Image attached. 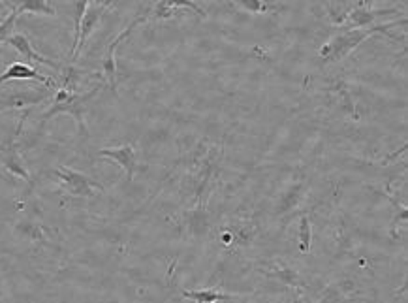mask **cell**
I'll return each instance as SVG.
<instances>
[{
	"label": "cell",
	"mask_w": 408,
	"mask_h": 303,
	"mask_svg": "<svg viewBox=\"0 0 408 303\" xmlns=\"http://www.w3.org/2000/svg\"><path fill=\"white\" fill-rule=\"evenodd\" d=\"M399 23H407V20L401 21H391V23H384V25L377 26H367V29H348V31L335 34L326 45H322L320 57L324 64H335L340 63L343 59L348 57L352 51H356L359 45L363 44L365 40L375 36L378 32L389 34L388 31L399 26Z\"/></svg>",
	"instance_id": "obj_1"
},
{
	"label": "cell",
	"mask_w": 408,
	"mask_h": 303,
	"mask_svg": "<svg viewBox=\"0 0 408 303\" xmlns=\"http://www.w3.org/2000/svg\"><path fill=\"white\" fill-rule=\"evenodd\" d=\"M214 230V240L224 251L228 253H237L241 249L252 245V241L256 240L260 226H258L256 217L252 213H245V215L230 217L226 221L219 224Z\"/></svg>",
	"instance_id": "obj_2"
},
{
	"label": "cell",
	"mask_w": 408,
	"mask_h": 303,
	"mask_svg": "<svg viewBox=\"0 0 408 303\" xmlns=\"http://www.w3.org/2000/svg\"><path fill=\"white\" fill-rule=\"evenodd\" d=\"M100 88L102 85H98V87L91 88L87 93L79 95V93H70V91L61 87L57 93H55V96H53V104H51V108L45 111L42 121L51 119V117H55V115L58 114L70 115V117L77 123V130L81 134V138L87 139L88 128L87 123H85V111H87V104L100 93Z\"/></svg>",
	"instance_id": "obj_3"
},
{
	"label": "cell",
	"mask_w": 408,
	"mask_h": 303,
	"mask_svg": "<svg viewBox=\"0 0 408 303\" xmlns=\"http://www.w3.org/2000/svg\"><path fill=\"white\" fill-rule=\"evenodd\" d=\"M356 238V222L345 211H337L327 224V243L331 249L333 258L339 260L354 249Z\"/></svg>",
	"instance_id": "obj_4"
},
{
	"label": "cell",
	"mask_w": 408,
	"mask_h": 303,
	"mask_svg": "<svg viewBox=\"0 0 408 303\" xmlns=\"http://www.w3.org/2000/svg\"><path fill=\"white\" fill-rule=\"evenodd\" d=\"M308 192H311V181L307 177H299V179L290 181L283 189V192L276 196L275 205L271 209L273 217L278 221H284V224H286L294 217V211H297L299 205L305 202Z\"/></svg>",
	"instance_id": "obj_5"
},
{
	"label": "cell",
	"mask_w": 408,
	"mask_h": 303,
	"mask_svg": "<svg viewBox=\"0 0 408 303\" xmlns=\"http://www.w3.org/2000/svg\"><path fill=\"white\" fill-rule=\"evenodd\" d=\"M367 300H369V294L365 290L363 284L350 275H343L322 288L316 303H350L367 302Z\"/></svg>",
	"instance_id": "obj_6"
},
{
	"label": "cell",
	"mask_w": 408,
	"mask_h": 303,
	"mask_svg": "<svg viewBox=\"0 0 408 303\" xmlns=\"http://www.w3.org/2000/svg\"><path fill=\"white\" fill-rule=\"evenodd\" d=\"M53 173L58 179V185L63 187L64 192L74 196V198H87V200H91V198H95L96 192H104V187L98 181L91 179V177L81 173V171L72 170L68 166H58Z\"/></svg>",
	"instance_id": "obj_7"
},
{
	"label": "cell",
	"mask_w": 408,
	"mask_h": 303,
	"mask_svg": "<svg viewBox=\"0 0 408 303\" xmlns=\"http://www.w3.org/2000/svg\"><path fill=\"white\" fill-rule=\"evenodd\" d=\"M256 272L262 273L264 277H269L273 281H278V283L286 286V288H292L295 292H305L308 288V283L303 279V275L295 267L284 262V260H265V262H260L256 264Z\"/></svg>",
	"instance_id": "obj_8"
},
{
	"label": "cell",
	"mask_w": 408,
	"mask_h": 303,
	"mask_svg": "<svg viewBox=\"0 0 408 303\" xmlns=\"http://www.w3.org/2000/svg\"><path fill=\"white\" fill-rule=\"evenodd\" d=\"M147 17H149V15H139V17H136V20L126 26L125 31L120 32L119 36H117L111 44L107 45L106 55L102 59V77H104V81L107 83V87L111 88L115 95H117V63H115V51H117L119 44H123L139 25H143L145 21H147Z\"/></svg>",
	"instance_id": "obj_9"
},
{
	"label": "cell",
	"mask_w": 408,
	"mask_h": 303,
	"mask_svg": "<svg viewBox=\"0 0 408 303\" xmlns=\"http://www.w3.org/2000/svg\"><path fill=\"white\" fill-rule=\"evenodd\" d=\"M111 6V0H91L88 2L85 15L81 20V29H79V40H77L76 47L72 51V61H76L81 55L83 47L87 44V40L91 38V34L95 32L100 20L104 17V13L107 12V8Z\"/></svg>",
	"instance_id": "obj_10"
},
{
	"label": "cell",
	"mask_w": 408,
	"mask_h": 303,
	"mask_svg": "<svg viewBox=\"0 0 408 303\" xmlns=\"http://www.w3.org/2000/svg\"><path fill=\"white\" fill-rule=\"evenodd\" d=\"M326 95L331 98L333 106L339 109L340 114L348 115L350 119L359 121L361 115H359V109L354 102V93H352V87L345 79H337V81H331L326 87Z\"/></svg>",
	"instance_id": "obj_11"
},
{
	"label": "cell",
	"mask_w": 408,
	"mask_h": 303,
	"mask_svg": "<svg viewBox=\"0 0 408 303\" xmlns=\"http://www.w3.org/2000/svg\"><path fill=\"white\" fill-rule=\"evenodd\" d=\"M182 226L187 228L190 238L203 240L213 232V221L209 215L207 205H192L182 213Z\"/></svg>",
	"instance_id": "obj_12"
},
{
	"label": "cell",
	"mask_w": 408,
	"mask_h": 303,
	"mask_svg": "<svg viewBox=\"0 0 408 303\" xmlns=\"http://www.w3.org/2000/svg\"><path fill=\"white\" fill-rule=\"evenodd\" d=\"M98 157L111 158L113 162L126 171V181L132 183L136 170H138V153L132 146H120V147H106L98 151Z\"/></svg>",
	"instance_id": "obj_13"
},
{
	"label": "cell",
	"mask_w": 408,
	"mask_h": 303,
	"mask_svg": "<svg viewBox=\"0 0 408 303\" xmlns=\"http://www.w3.org/2000/svg\"><path fill=\"white\" fill-rule=\"evenodd\" d=\"M393 13H399V10L395 8H386V10H370L367 6V2H358L356 6L352 8L348 15H346V21L348 23V29H367L369 25H372L377 17H382V15H393Z\"/></svg>",
	"instance_id": "obj_14"
},
{
	"label": "cell",
	"mask_w": 408,
	"mask_h": 303,
	"mask_svg": "<svg viewBox=\"0 0 408 303\" xmlns=\"http://www.w3.org/2000/svg\"><path fill=\"white\" fill-rule=\"evenodd\" d=\"M15 79H32V81L44 83L45 87H53L55 81L51 77H45L40 74L38 70L32 68L26 63H12L2 74H0V85L6 81H15Z\"/></svg>",
	"instance_id": "obj_15"
},
{
	"label": "cell",
	"mask_w": 408,
	"mask_h": 303,
	"mask_svg": "<svg viewBox=\"0 0 408 303\" xmlns=\"http://www.w3.org/2000/svg\"><path fill=\"white\" fill-rule=\"evenodd\" d=\"M6 44L17 51L19 55H23V59H25L26 63H38L44 64V66H49V68L53 70H61V66H58L55 61H51V59L40 55L38 51H34L31 40L26 38L25 34H12V36L6 40Z\"/></svg>",
	"instance_id": "obj_16"
},
{
	"label": "cell",
	"mask_w": 408,
	"mask_h": 303,
	"mask_svg": "<svg viewBox=\"0 0 408 303\" xmlns=\"http://www.w3.org/2000/svg\"><path fill=\"white\" fill-rule=\"evenodd\" d=\"M47 91H15L12 95L0 98V109H23L38 106L47 98Z\"/></svg>",
	"instance_id": "obj_17"
},
{
	"label": "cell",
	"mask_w": 408,
	"mask_h": 303,
	"mask_svg": "<svg viewBox=\"0 0 408 303\" xmlns=\"http://www.w3.org/2000/svg\"><path fill=\"white\" fill-rule=\"evenodd\" d=\"M182 297H187L192 303H222L235 300L233 294H226V292L214 290V288H201V290H185Z\"/></svg>",
	"instance_id": "obj_18"
},
{
	"label": "cell",
	"mask_w": 408,
	"mask_h": 303,
	"mask_svg": "<svg viewBox=\"0 0 408 303\" xmlns=\"http://www.w3.org/2000/svg\"><path fill=\"white\" fill-rule=\"evenodd\" d=\"M0 160H2V166H4L10 173H13L15 177H19V179H25L26 183H31V173H29V170H26L25 164H23V160H21L19 153L15 151V149H6V151H2Z\"/></svg>",
	"instance_id": "obj_19"
},
{
	"label": "cell",
	"mask_w": 408,
	"mask_h": 303,
	"mask_svg": "<svg viewBox=\"0 0 408 303\" xmlns=\"http://www.w3.org/2000/svg\"><path fill=\"white\" fill-rule=\"evenodd\" d=\"M313 245V224L307 211L299 213V222H297V247L303 254H307Z\"/></svg>",
	"instance_id": "obj_20"
},
{
	"label": "cell",
	"mask_w": 408,
	"mask_h": 303,
	"mask_svg": "<svg viewBox=\"0 0 408 303\" xmlns=\"http://www.w3.org/2000/svg\"><path fill=\"white\" fill-rule=\"evenodd\" d=\"M15 13L17 15H23V13H36V15H49V17H55V8L49 6L47 0H21V4L15 8Z\"/></svg>",
	"instance_id": "obj_21"
},
{
	"label": "cell",
	"mask_w": 408,
	"mask_h": 303,
	"mask_svg": "<svg viewBox=\"0 0 408 303\" xmlns=\"http://www.w3.org/2000/svg\"><path fill=\"white\" fill-rule=\"evenodd\" d=\"M233 2L252 15H262L269 10V4L265 0H233Z\"/></svg>",
	"instance_id": "obj_22"
},
{
	"label": "cell",
	"mask_w": 408,
	"mask_h": 303,
	"mask_svg": "<svg viewBox=\"0 0 408 303\" xmlns=\"http://www.w3.org/2000/svg\"><path fill=\"white\" fill-rule=\"evenodd\" d=\"M17 17H19V15L15 13V10H12L6 20L0 23V44H6V40L13 34V29H15V21H17Z\"/></svg>",
	"instance_id": "obj_23"
},
{
	"label": "cell",
	"mask_w": 408,
	"mask_h": 303,
	"mask_svg": "<svg viewBox=\"0 0 408 303\" xmlns=\"http://www.w3.org/2000/svg\"><path fill=\"white\" fill-rule=\"evenodd\" d=\"M8 15H10V12H8V6L4 4V2H0V23L6 20Z\"/></svg>",
	"instance_id": "obj_24"
},
{
	"label": "cell",
	"mask_w": 408,
	"mask_h": 303,
	"mask_svg": "<svg viewBox=\"0 0 408 303\" xmlns=\"http://www.w3.org/2000/svg\"><path fill=\"white\" fill-rule=\"evenodd\" d=\"M294 303H305V300H303V292H295Z\"/></svg>",
	"instance_id": "obj_25"
}]
</instances>
